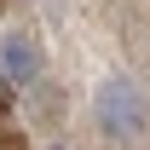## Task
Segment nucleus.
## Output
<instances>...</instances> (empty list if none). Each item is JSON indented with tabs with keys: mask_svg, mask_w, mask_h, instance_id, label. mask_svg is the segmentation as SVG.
<instances>
[{
	"mask_svg": "<svg viewBox=\"0 0 150 150\" xmlns=\"http://www.w3.org/2000/svg\"><path fill=\"white\" fill-rule=\"evenodd\" d=\"M93 121L98 133H110V139H139L150 121V104L144 93H139V81H127V75H115V81H104L93 98Z\"/></svg>",
	"mask_w": 150,
	"mask_h": 150,
	"instance_id": "obj_1",
	"label": "nucleus"
},
{
	"mask_svg": "<svg viewBox=\"0 0 150 150\" xmlns=\"http://www.w3.org/2000/svg\"><path fill=\"white\" fill-rule=\"evenodd\" d=\"M52 150H64V144H52Z\"/></svg>",
	"mask_w": 150,
	"mask_h": 150,
	"instance_id": "obj_3",
	"label": "nucleus"
},
{
	"mask_svg": "<svg viewBox=\"0 0 150 150\" xmlns=\"http://www.w3.org/2000/svg\"><path fill=\"white\" fill-rule=\"evenodd\" d=\"M0 58H6V75H12V81H35V75H40V52H35L29 35L0 40Z\"/></svg>",
	"mask_w": 150,
	"mask_h": 150,
	"instance_id": "obj_2",
	"label": "nucleus"
}]
</instances>
